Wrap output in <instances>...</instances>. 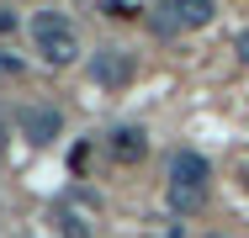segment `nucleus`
Here are the masks:
<instances>
[{"instance_id":"1","label":"nucleus","mask_w":249,"mask_h":238,"mask_svg":"<svg viewBox=\"0 0 249 238\" xmlns=\"http://www.w3.org/2000/svg\"><path fill=\"white\" fill-rule=\"evenodd\" d=\"M207 180H212V164L201 159L196 148H180V153L170 159V186H164V201H170V212H180V217H196L201 206H207Z\"/></svg>"},{"instance_id":"2","label":"nucleus","mask_w":249,"mask_h":238,"mask_svg":"<svg viewBox=\"0 0 249 238\" xmlns=\"http://www.w3.org/2000/svg\"><path fill=\"white\" fill-rule=\"evenodd\" d=\"M32 48H37V58L53 64V69H69V64L80 58V37H74V27H69L64 11H37V16H32Z\"/></svg>"},{"instance_id":"3","label":"nucleus","mask_w":249,"mask_h":238,"mask_svg":"<svg viewBox=\"0 0 249 238\" xmlns=\"http://www.w3.org/2000/svg\"><path fill=\"white\" fill-rule=\"evenodd\" d=\"M212 16H217V0H159L149 11V27L159 37H175V32H201V27H212Z\"/></svg>"},{"instance_id":"4","label":"nucleus","mask_w":249,"mask_h":238,"mask_svg":"<svg viewBox=\"0 0 249 238\" xmlns=\"http://www.w3.org/2000/svg\"><path fill=\"white\" fill-rule=\"evenodd\" d=\"M16 127H21V138L32 143V148H48V143L64 133V117H58V106L27 101V106H16Z\"/></svg>"},{"instance_id":"5","label":"nucleus","mask_w":249,"mask_h":238,"mask_svg":"<svg viewBox=\"0 0 249 238\" xmlns=\"http://www.w3.org/2000/svg\"><path fill=\"white\" fill-rule=\"evenodd\" d=\"M90 80H101V85H127V80H133V53L101 48L96 58H90Z\"/></svg>"},{"instance_id":"6","label":"nucleus","mask_w":249,"mask_h":238,"mask_svg":"<svg viewBox=\"0 0 249 238\" xmlns=\"http://www.w3.org/2000/svg\"><path fill=\"white\" fill-rule=\"evenodd\" d=\"M106 148H111V159H117V164H138V159L149 153V138H143V127H117Z\"/></svg>"},{"instance_id":"7","label":"nucleus","mask_w":249,"mask_h":238,"mask_svg":"<svg viewBox=\"0 0 249 238\" xmlns=\"http://www.w3.org/2000/svg\"><path fill=\"white\" fill-rule=\"evenodd\" d=\"M53 222H58V238H96L90 217H85L74 201H58V206H53Z\"/></svg>"},{"instance_id":"8","label":"nucleus","mask_w":249,"mask_h":238,"mask_svg":"<svg viewBox=\"0 0 249 238\" xmlns=\"http://www.w3.org/2000/svg\"><path fill=\"white\" fill-rule=\"evenodd\" d=\"M233 53H239V64H244V69H249V27H244V32H239V43H233Z\"/></svg>"},{"instance_id":"9","label":"nucleus","mask_w":249,"mask_h":238,"mask_svg":"<svg viewBox=\"0 0 249 238\" xmlns=\"http://www.w3.org/2000/svg\"><path fill=\"white\" fill-rule=\"evenodd\" d=\"M0 74H21V58H5L0 53Z\"/></svg>"},{"instance_id":"10","label":"nucleus","mask_w":249,"mask_h":238,"mask_svg":"<svg viewBox=\"0 0 249 238\" xmlns=\"http://www.w3.org/2000/svg\"><path fill=\"white\" fill-rule=\"evenodd\" d=\"M106 11H111V16H133V11H127V0H106Z\"/></svg>"},{"instance_id":"11","label":"nucleus","mask_w":249,"mask_h":238,"mask_svg":"<svg viewBox=\"0 0 249 238\" xmlns=\"http://www.w3.org/2000/svg\"><path fill=\"white\" fill-rule=\"evenodd\" d=\"M5 133H11V122H5V117H0V153H5Z\"/></svg>"},{"instance_id":"12","label":"nucleus","mask_w":249,"mask_h":238,"mask_svg":"<svg viewBox=\"0 0 249 238\" xmlns=\"http://www.w3.org/2000/svg\"><path fill=\"white\" fill-rule=\"evenodd\" d=\"M244 186H249V170H244Z\"/></svg>"}]
</instances>
